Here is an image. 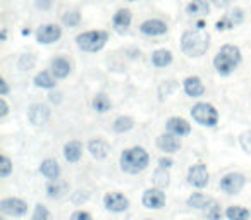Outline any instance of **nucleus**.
Segmentation results:
<instances>
[{
  "instance_id": "f257e3e1",
  "label": "nucleus",
  "mask_w": 251,
  "mask_h": 220,
  "mask_svg": "<svg viewBox=\"0 0 251 220\" xmlns=\"http://www.w3.org/2000/svg\"><path fill=\"white\" fill-rule=\"evenodd\" d=\"M212 64L215 73L220 77H229L243 64V52L234 43H226V45H222L217 50V53L213 55Z\"/></svg>"
},
{
  "instance_id": "f03ea898",
  "label": "nucleus",
  "mask_w": 251,
  "mask_h": 220,
  "mask_svg": "<svg viewBox=\"0 0 251 220\" xmlns=\"http://www.w3.org/2000/svg\"><path fill=\"white\" fill-rule=\"evenodd\" d=\"M210 43H212V38L205 28L186 29L181 35V50L184 55L191 59H200L206 55V52L210 50Z\"/></svg>"
},
{
  "instance_id": "7ed1b4c3",
  "label": "nucleus",
  "mask_w": 251,
  "mask_h": 220,
  "mask_svg": "<svg viewBox=\"0 0 251 220\" xmlns=\"http://www.w3.org/2000/svg\"><path fill=\"white\" fill-rule=\"evenodd\" d=\"M150 153L143 147L136 145V147H129L122 150L121 157H119V167L124 174L138 175L150 167Z\"/></svg>"
},
{
  "instance_id": "20e7f679",
  "label": "nucleus",
  "mask_w": 251,
  "mask_h": 220,
  "mask_svg": "<svg viewBox=\"0 0 251 220\" xmlns=\"http://www.w3.org/2000/svg\"><path fill=\"white\" fill-rule=\"evenodd\" d=\"M108 31L105 29H88V31H83L79 35H76L74 42H76V47L84 53H98L107 47L108 43Z\"/></svg>"
},
{
  "instance_id": "39448f33",
  "label": "nucleus",
  "mask_w": 251,
  "mask_h": 220,
  "mask_svg": "<svg viewBox=\"0 0 251 220\" xmlns=\"http://www.w3.org/2000/svg\"><path fill=\"white\" fill-rule=\"evenodd\" d=\"M189 116H191L193 122L198 124L201 127H206V129H213L217 127L220 121V114L217 110V107L210 101H196L191 108H189Z\"/></svg>"
},
{
  "instance_id": "423d86ee",
  "label": "nucleus",
  "mask_w": 251,
  "mask_h": 220,
  "mask_svg": "<svg viewBox=\"0 0 251 220\" xmlns=\"http://www.w3.org/2000/svg\"><path fill=\"white\" fill-rule=\"evenodd\" d=\"M246 184H248L246 175H244L243 172H236V171L224 174L219 181L220 191L226 193V195H229V196L239 195V193L246 188Z\"/></svg>"
},
{
  "instance_id": "0eeeda50",
  "label": "nucleus",
  "mask_w": 251,
  "mask_h": 220,
  "mask_svg": "<svg viewBox=\"0 0 251 220\" xmlns=\"http://www.w3.org/2000/svg\"><path fill=\"white\" fill-rule=\"evenodd\" d=\"M29 205L26 199L18 198V196H7V198L0 199V213L5 217H14V219H21V217L28 215Z\"/></svg>"
},
{
  "instance_id": "6e6552de",
  "label": "nucleus",
  "mask_w": 251,
  "mask_h": 220,
  "mask_svg": "<svg viewBox=\"0 0 251 220\" xmlns=\"http://www.w3.org/2000/svg\"><path fill=\"white\" fill-rule=\"evenodd\" d=\"M186 181L191 188L195 189H205L210 184V172L206 164L198 162V164H193L188 169V174H186Z\"/></svg>"
},
{
  "instance_id": "1a4fd4ad",
  "label": "nucleus",
  "mask_w": 251,
  "mask_h": 220,
  "mask_svg": "<svg viewBox=\"0 0 251 220\" xmlns=\"http://www.w3.org/2000/svg\"><path fill=\"white\" fill-rule=\"evenodd\" d=\"M101 203H103V208L107 210V212L115 213V215L127 212V210H129V206H131L129 198H127V196H126L124 193H121V191L105 193Z\"/></svg>"
},
{
  "instance_id": "9d476101",
  "label": "nucleus",
  "mask_w": 251,
  "mask_h": 220,
  "mask_svg": "<svg viewBox=\"0 0 251 220\" xmlns=\"http://www.w3.org/2000/svg\"><path fill=\"white\" fill-rule=\"evenodd\" d=\"M62 35V26L57 23H45V24L38 26V29L35 31V38L40 45H53V43L60 42Z\"/></svg>"
},
{
  "instance_id": "9b49d317",
  "label": "nucleus",
  "mask_w": 251,
  "mask_h": 220,
  "mask_svg": "<svg viewBox=\"0 0 251 220\" xmlns=\"http://www.w3.org/2000/svg\"><path fill=\"white\" fill-rule=\"evenodd\" d=\"M244 19H246L244 9L232 7V9H229V11H226V14L220 16V19H217L215 29L217 31H230V29L243 24Z\"/></svg>"
},
{
  "instance_id": "f8f14e48",
  "label": "nucleus",
  "mask_w": 251,
  "mask_h": 220,
  "mask_svg": "<svg viewBox=\"0 0 251 220\" xmlns=\"http://www.w3.org/2000/svg\"><path fill=\"white\" fill-rule=\"evenodd\" d=\"M141 205L147 210H162L167 205V195H165V189L160 188H147L141 195Z\"/></svg>"
},
{
  "instance_id": "ddd939ff",
  "label": "nucleus",
  "mask_w": 251,
  "mask_h": 220,
  "mask_svg": "<svg viewBox=\"0 0 251 220\" xmlns=\"http://www.w3.org/2000/svg\"><path fill=\"white\" fill-rule=\"evenodd\" d=\"M50 119H52V108L47 103L36 101V103H31L28 107V121L33 126H45Z\"/></svg>"
},
{
  "instance_id": "4468645a",
  "label": "nucleus",
  "mask_w": 251,
  "mask_h": 220,
  "mask_svg": "<svg viewBox=\"0 0 251 220\" xmlns=\"http://www.w3.org/2000/svg\"><path fill=\"white\" fill-rule=\"evenodd\" d=\"M140 33L143 36H148V38L164 36L169 33V24L164 21V19H158V18L145 19V21L140 24Z\"/></svg>"
},
{
  "instance_id": "2eb2a0df",
  "label": "nucleus",
  "mask_w": 251,
  "mask_h": 220,
  "mask_svg": "<svg viewBox=\"0 0 251 220\" xmlns=\"http://www.w3.org/2000/svg\"><path fill=\"white\" fill-rule=\"evenodd\" d=\"M165 131L182 140V138H188L189 134L193 133V126L189 124L188 119H184V117L172 116L165 121Z\"/></svg>"
},
{
  "instance_id": "dca6fc26",
  "label": "nucleus",
  "mask_w": 251,
  "mask_h": 220,
  "mask_svg": "<svg viewBox=\"0 0 251 220\" xmlns=\"http://www.w3.org/2000/svg\"><path fill=\"white\" fill-rule=\"evenodd\" d=\"M182 91H184L186 97L200 100L201 97H205L206 86L201 77L196 76V74H191V76H186L184 79H182Z\"/></svg>"
},
{
  "instance_id": "f3484780",
  "label": "nucleus",
  "mask_w": 251,
  "mask_h": 220,
  "mask_svg": "<svg viewBox=\"0 0 251 220\" xmlns=\"http://www.w3.org/2000/svg\"><path fill=\"white\" fill-rule=\"evenodd\" d=\"M131 24H133V12H131V9L121 7L112 16V29L117 35H126V33L129 31Z\"/></svg>"
},
{
  "instance_id": "a211bd4d",
  "label": "nucleus",
  "mask_w": 251,
  "mask_h": 220,
  "mask_svg": "<svg viewBox=\"0 0 251 220\" xmlns=\"http://www.w3.org/2000/svg\"><path fill=\"white\" fill-rule=\"evenodd\" d=\"M155 145H157V148L164 155H174L182 148L181 138L174 136V134L167 133V131L162 133V134H158L157 140H155Z\"/></svg>"
},
{
  "instance_id": "6ab92c4d",
  "label": "nucleus",
  "mask_w": 251,
  "mask_h": 220,
  "mask_svg": "<svg viewBox=\"0 0 251 220\" xmlns=\"http://www.w3.org/2000/svg\"><path fill=\"white\" fill-rule=\"evenodd\" d=\"M49 69L52 71L53 76L60 81V79H67V77L73 74L74 66H73V60L67 59L66 55H57V57H53V59L50 60Z\"/></svg>"
},
{
  "instance_id": "aec40b11",
  "label": "nucleus",
  "mask_w": 251,
  "mask_h": 220,
  "mask_svg": "<svg viewBox=\"0 0 251 220\" xmlns=\"http://www.w3.org/2000/svg\"><path fill=\"white\" fill-rule=\"evenodd\" d=\"M86 151L95 160H105L110 153V145L103 138H91L86 143Z\"/></svg>"
},
{
  "instance_id": "412c9836",
  "label": "nucleus",
  "mask_w": 251,
  "mask_h": 220,
  "mask_svg": "<svg viewBox=\"0 0 251 220\" xmlns=\"http://www.w3.org/2000/svg\"><path fill=\"white\" fill-rule=\"evenodd\" d=\"M83 153H84V147L79 140H69L62 148L64 160L67 164H77L83 158Z\"/></svg>"
},
{
  "instance_id": "4be33fe9",
  "label": "nucleus",
  "mask_w": 251,
  "mask_h": 220,
  "mask_svg": "<svg viewBox=\"0 0 251 220\" xmlns=\"http://www.w3.org/2000/svg\"><path fill=\"white\" fill-rule=\"evenodd\" d=\"M213 201H215V198L201 193V189H196L195 193H191V195L186 198V206H189V208H193V210H198V212L203 213Z\"/></svg>"
},
{
  "instance_id": "5701e85b",
  "label": "nucleus",
  "mask_w": 251,
  "mask_h": 220,
  "mask_svg": "<svg viewBox=\"0 0 251 220\" xmlns=\"http://www.w3.org/2000/svg\"><path fill=\"white\" fill-rule=\"evenodd\" d=\"M57 77L52 74L50 69H45V71H40L33 76V86L38 88V90H47V91H52V90H57Z\"/></svg>"
},
{
  "instance_id": "b1692460",
  "label": "nucleus",
  "mask_w": 251,
  "mask_h": 220,
  "mask_svg": "<svg viewBox=\"0 0 251 220\" xmlns=\"http://www.w3.org/2000/svg\"><path fill=\"white\" fill-rule=\"evenodd\" d=\"M38 171L47 181H57V179H60V175H62V169H60L59 162H57L55 158H43Z\"/></svg>"
},
{
  "instance_id": "393cba45",
  "label": "nucleus",
  "mask_w": 251,
  "mask_h": 220,
  "mask_svg": "<svg viewBox=\"0 0 251 220\" xmlns=\"http://www.w3.org/2000/svg\"><path fill=\"white\" fill-rule=\"evenodd\" d=\"M71 186L64 179H57V181H49L45 186V195L49 199H60L69 193Z\"/></svg>"
},
{
  "instance_id": "a878e982",
  "label": "nucleus",
  "mask_w": 251,
  "mask_h": 220,
  "mask_svg": "<svg viewBox=\"0 0 251 220\" xmlns=\"http://www.w3.org/2000/svg\"><path fill=\"white\" fill-rule=\"evenodd\" d=\"M212 12V4L210 0H191L188 5H186V14L189 18H206V16Z\"/></svg>"
},
{
  "instance_id": "bb28decb",
  "label": "nucleus",
  "mask_w": 251,
  "mask_h": 220,
  "mask_svg": "<svg viewBox=\"0 0 251 220\" xmlns=\"http://www.w3.org/2000/svg\"><path fill=\"white\" fill-rule=\"evenodd\" d=\"M174 62V53L169 49H157L151 52L150 55V64L155 69H165Z\"/></svg>"
},
{
  "instance_id": "cd10ccee",
  "label": "nucleus",
  "mask_w": 251,
  "mask_h": 220,
  "mask_svg": "<svg viewBox=\"0 0 251 220\" xmlns=\"http://www.w3.org/2000/svg\"><path fill=\"white\" fill-rule=\"evenodd\" d=\"M134 126H136V121L131 116H119L112 122V131L115 134H127L129 131L134 129Z\"/></svg>"
},
{
  "instance_id": "c85d7f7f",
  "label": "nucleus",
  "mask_w": 251,
  "mask_h": 220,
  "mask_svg": "<svg viewBox=\"0 0 251 220\" xmlns=\"http://www.w3.org/2000/svg\"><path fill=\"white\" fill-rule=\"evenodd\" d=\"M91 108L97 114H107L112 108V100L108 98L107 93H97L91 98Z\"/></svg>"
},
{
  "instance_id": "c756f323",
  "label": "nucleus",
  "mask_w": 251,
  "mask_h": 220,
  "mask_svg": "<svg viewBox=\"0 0 251 220\" xmlns=\"http://www.w3.org/2000/svg\"><path fill=\"white\" fill-rule=\"evenodd\" d=\"M226 219L227 220H250L251 210L243 205H230L226 208Z\"/></svg>"
},
{
  "instance_id": "7c9ffc66",
  "label": "nucleus",
  "mask_w": 251,
  "mask_h": 220,
  "mask_svg": "<svg viewBox=\"0 0 251 220\" xmlns=\"http://www.w3.org/2000/svg\"><path fill=\"white\" fill-rule=\"evenodd\" d=\"M151 182H153L155 188L167 189L171 186V171L157 167L153 171V174H151Z\"/></svg>"
},
{
  "instance_id": "2f4dec72",
  "label": "nucleus",
  "mask_w": 251,
  "mask_h": 220,
  "mask_svg": "<svg viewBox=\"0 0 251 220\" xmlns=\"http://www.w3.org/2000/svg\"><path fill=\"white\" fill-rule=\"evenodd\" d=\"M60 21H62V24L66 28H77L81 24V21H83V16H81V12L77 9H73V11L64 12Z\"/></svg>"
},
{
  "instance_id": "473e14b6",
  "label": "nucleus",
  "mask_w": 251,
  "mask_h": 220,
  "mask_svg": "<svg viewBox=\"0 0 251 220\" xmlns=\"http://www.w3.org/2000/svg\"><path fill=\"white\" fill-rule=\"evenodd\" d=\"M203 215H205L206 220H220L222 217H226V210H222V205L215 199V201L203 212Z\"/></svg>"
},
{
  "instance_id": "72a5a7b5",
  "label": "nucleus",
  "mask_w": 251,
  "mask_h": 220,
  "mask_svg": "<svg viewBox=\"0 0 251 220\" xmlns=\"http://www.w3.org/2000/svg\"><path fill=\"white\" fill-rule=\"evenodd\" d=\"M35 66H36V57L33 53H23L18 59V69L23 71V73L35 69Z\"/></svg>"
},
{
  "instance_id": "f704fd0d",
  "label": "nucleus",
  "mask_w": 251,
  "mask_h": 220,
  "mask_svg": "<svg viewBox=\"0 0 251 220\" xmlns=\"http://www.w3.org/2000/svg\"><path fill=\"white\" fill-rule=\"evenodd\" d=\"M14 172V162L7 157V155H2L0 157V179H7Z\"/></svg>"
},
{
  "instance_id": "c9c22d12",
  "label": "nucleus",
  "mask_w": 251,
  "mask_h": 220,
  "mask_svg": "<svg viewBox=\"0 0 251 220\" xmlns=\"http://www.w3.org/2000/svg\"><path fill=\"white\" fill-rule=\"evenodd\" d=\"M31 220H50V210L47 208L43 203H36V205L33 206Z\"/></svg>"
},
{
  "instance_id": "e433bc0d",
  "label": "nucleus",
  "mask_w": 251,
  "mask_h": 220,
  "mask_svg": "<svg viewBox=\"0 0 251 220\" xmlns=\"http://www.w3.org/2000/svg\"><path fill=\"white\" fill-rule=\"evenodd\" d=\"M237 141H239L241 150H243L244 153L251 155V129L243 131V133L239 134V138H237Z\"/></svg>"
},
{
  "instance_id": "4c0bfd02",
  "label": "nucleus",
  "mask_w": 251,
  "mask_h": 220,
  "mask_svg": "<svg viewBox=\"0 0 251 220\" xmlns=\"http://www.w3.org/2000/svg\"><path fill=\"white\" fill-rule=\"evenodd\" d=\"M69 220H93V215H91L90 212H86V210H74L73 213H71Z\"/></svg>"
},
{
  "instance_id": "58836bf2",
  "label": "nucleus",
  "mask_w": 251,
  "mask_h": 220,
  "mask_svg": "<svg viewBox=\"0 0 251 220\" xmlns=\"http://www.w3.org/2000/svg\"><path fill=\"white\" fill-rule=\"evenodd\" d=\"M157 167L167 169V171H171V169L174 167V158H172L171 155H162V157L157 160Z\"/></svg>"
},
{
  "instance_id": "ea45409f",
  "label": "nucleus",
  "mask_w": 251,
  "mask_h": 220,
  "mask_svg": "<svg viewBox=\"0 0 251 220\" xmlns=\"http://www.w3.org/2000/svg\"><path fill=\"white\" fill-rule=\"evenodd\" d=\"M174 90H176L174 81H164V83L160 84V88H158V95L162 97V95H164V91H165V98H167Z\"/></svg>"
},
{
  "instance_id": "a19ab883",
  "label": "nucleus",
  "mask_w": 251,
  "mask_h": 220,
  "mask_svg": "<svg viewBox=\"0 0 251 220\" xmlns=\"http://www.w3.org/2000/svg\"><path fill=\"white\" fill-rule=\"evenodd\" d=\"M62 100H64L62 91H59V90H52V91H49V101H50V103H53V105H60V103H62Z\"/></svg>"
},
{
  "instance_id": "79ce46f5",
  "label": "nucleus",
  "mask_w": 251,
  "mask_h": 220,
  "mask_svg": "<svg viewBox=\"0 0 251 220\" xmlns=\"http://www.w3.org/2000/svg\"><path fill=\"white\" fill-rule=\"evenodd\" d=\"M35 7L42 12H47L53 7V0H35Z\"/></svg>"
},
{
  "instance_id": "37998d69",
  "label": "nucleus",
  "mask_w": 251,
  "mask_h": 220,
  "mask_svg": "<svg viewBox=\"0 0 251 220\" xmlns=\"http://www.w3.org/2000/svg\"><path fill=\"white\" fill-rule=\"evenodd\" d=\"M11 112V107H9L5 97H0V119H5Z\"/></svg>"
},
{
  "instance_id": "c03bdc74",
  "label": "nucleus",
  "mask_w": 251,
  "mask_h": 220,
  "mask_svg": "<svg viewBox=\"0 0 251 220\" xmlns=\"http://www.w3.org/2000/svg\"><path fill=\"white\" fill-rule=\"evenodd\" d=\"M210 4L215 9H229L230 4H232V0H210Z\"/></svg>"
},
{
  "instance_id": "a18cd8bd",
  "label": "nucleus",
  "mask_w": 251,
  "mask_h": 220,
  "mask_svg": "<svg viewBox=\"0 0 251 220\" xmlns=\"http://www.w3.org/2000/svg\"><path fill=\"white\" fill-rule=\"evenodd\" d=\"M11 93V86H9L5 77H0V97H7Z\"/></svg>"
},
{
  "instance_id": "49530a36",
  "label": "nucleus",
  "mask_w": 251,
  "mask_h": 220,
  "mask_svg": "<svg viewBox=\"0 0 251 220\" xmlns=\"http://www.w3.org/2000/svg\"><path fill=\"white\" fill-rule=\"evenodd\" d=\"M7 40V29H2L0 31V42H5Z\"/></svg>"
},
{
  "instance_id": "de8ad7c7",
  "label": "nucleus",
  "mask_w": 251,
  "mask_h": 220,
  "mask_svg": "<svg viewBox=\"0 0 251 220\" xmlns=\"http://www.w3.org/2000/svg\"><path fill=\"white\" fill-rule=\"evenodd\" d=\"M126 2H129V4H133V2H140V0H126Z\"/></svg>"
},
{
  "instance_id": "09e8293b",
  "label": "nucleus",
  "mask_w": 251,
  "mask_h": 220,
  "mask_svg": "<svg viewBox=\"0 0 251 220\" xmlns=\"http://www.w3.org/2000/svg\"><path fill=\"white\" fill-rule=\"evenodd\" d=\"M145 220H153V219H145Z\"/></svg>"
},
{
  "instance_id": "8fccbe9b",
  "label": "nucleus",
  "mask_w": 251,
  "mask_h": 220,
  "mask_svg": "<svg viewBox=\"0 0 251 220\" xmlns=\"http://www.w3.org/2000/svg\"><path fill=\"white\" fill-rule=\"evenodd\" d=\"M0 220H5V219H0Z\"/></svg>"
}]
</instances>
